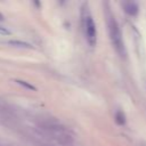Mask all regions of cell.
Here are the masks:
<instances>
[{
  "instance_id": "ba28073f",
  "label": "cell",
  "mask_w": 146,
  "mask_h": 146,
  "mask_svg": "<svg viewBox=\"0 0 146 146\" xmlns=\"http://www.w3.org/2000/svg\"><path fill=\"white\" fill-rule=\"evenodd\" d=\"M0 33H2V34H9V32H8L7 30H3V29H1V27H0Z\"/></svg>"
},
{
  "instance_id": "9c48e42d",
  "label": "cell",
  "mask_w": 146,
  "mask_h": 146,
  "mask_svg": "<svg viewBox=\"0 0 146 146\" xmlns=\"http://www.w3.org/2000/svg\"><path fill=\"white\" fill-rule=\"evenodd\" d=\"M0 19H2V15L1 14H0Z\"/></svg>"
},
{
  "instance_id": "6da1fadb",
  "label": "cell",
  "mask_w": 146,
  "mask_h": 146,
  "mask_svg": "<svg viewBox=\"0 0 146 146\" xmlns=\"http://www.w3.org/2000/svg\"><path fill=\"white\" fill-rule=\"evenodd\" d=\"M40 128L59 145L71 146L74 141V138L71 132L56 120L47 119L40 123Z\"/></svg>"
},
{
  "instance_id": "52a82bcc",
  "label": "cell",
  "mask_w": 146,
  "mask_h": 146,
  "mask_svg": "<svg viewBox=\"0 0 146 146\" xmlns=\"http://www.w3.org/2000/svg\"><path fill=\"white\" fill-rule=\"evenodd\" d=\"M10 44H14V46H17V47H25V48H30V44L25 43V42H22V41H9Z\"/></svg>"
},
{
  "instance_id": "7a4b0ae2",
  "label": "cell",
  "mask_w": 146,
  "mask_h": 146,
  "mask_svg": "<svg viewBox=\"0 0 146 146\" xmlns=\"http://www.w3.org/2000/svg\"><path fill=\"white\" fill-rule=\"evenodd\" d=\"M107 25H108V32H110L111 41H112L114 48L116 49V51L121 56H124V44H123L121 31H120V27L117 25V22L115 21V18L112 15L107 16Z\"/></svg>"
},
{
  "instance_id": "8992f818",
  "label": "cell",
  "mask_w": 146,
  "mask_h": 146,
  "mask_svg": "<svg viewBox=\"0 0 146 146\" xmlns=\"http://www.w3.org/2000/svg\"><path fill=\"white\" fill-rule=\"evenodd\" d=\"M18 84H21V86H23V87H25V88H27V89H30V90H35V87H33L32 84H30V83H27L26 81H21V80H17L16 81Z\"/></svg>"
},
{
  "instance_id": "277c9868",
  "label": "cell",
  "mask_w": 146,
  "mask_h": 146,
  "mask_svg": "<svg viewBox=\"0 0 146 146\" xmlns=\"http://www.w3.org/2000/svg\"><path fill=\"white\" fill-rule=\"evenodd\" d=\"M123 9L125 13H128L129 15H136L138 13V6L135 2H124L123 3Z\"/></svg>"
},
{
  "instance_id": "3957f363",
  "label": "cell",
  "mask_w": 146,
  "mask_h": 146,
  "mask_svg": "<svg viewBox=\"0 0 146 146\" xmlns=\"http://www.w3.org/2000/svg\"><path fill=\"white\" fill-rule=\"evenodd\" d=\"M82 25L84 30V34L87 38V41L90 46L96 44V25L94 23V19L90 15V11L88 9V6L83 8L82 10Z\"/></svg>"
},
{
  "instance_id": "5b68a950",
  "label": "cell",
  "mask_w": 146,
  "mask_h": 146,
  "mask_svg": "<svg viewBox=\"0 0 146 146\" xmlns=\"http://www.w3.org/2000/svg\"><path fill=\"white\" fill-rule=\"evenodd\" d=\"M115 121L117 124L122 125L125 123V116H124V113L122 111H117L116 114H115Z\"/></svg>"
}]
</instances>
